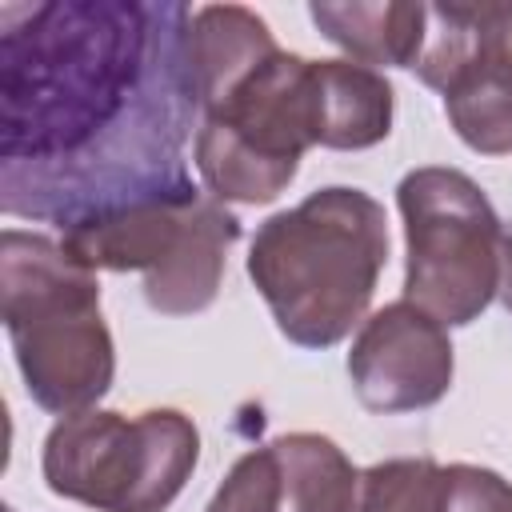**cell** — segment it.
Segmentation results:
<instances>
[{
  "label": "cell",
  "instance_id": "8",
  "mask_svg": "<svg viewBox=\"0 0 512 512\" xmlns=\"http://www.w3.org/2000/svg\"><path fill=\"white\" fill-rule=\"evenodd\" d=\"M452 372L456 356L448 328L408 300H392L372 312L348 348L352 392L380 416L440 404L452 388Z\"/></svg>",
  "mask_w": 512,
  "mask_h": 512
},
{
  "label": "cell",
  "instance_id": "1",
  "mask_svg": "<svg viewBox=\"0 0 512 512\" xmlns=\"http://www.w3.org/2000/svg\"><path fill=\"white\" fill-rule=\"evenodd\" d=\"M180 0L0 4V208L60 232L192 196L200 116Z\"/></svg>",
  "mask_w": 512,
  "mask_h": 512
},
{
  "label": "cell",
  "instance_id": "16",
  "mask_svg": "<svg viewBox=\"0 0 512 512\" xmlns=\"http://www.w3.org/2000/svg\"><path fill=\"white\" fill-rule=\"evenodd\" d=\"M204 512H280V460L272 444L244 452Z\"/></svg>",
  "mask_w": 512,
  "mask_h": 512
},
{
  "label": "cell",
  "instance_id": "18",
  "mask_svg": "<svg viewBox=\"0 0 512 512\" xmlns=\"http://www.w3.org/2000/svg\"><path fill=\"white\" fill-rule=\"evenodd\" d=\"M8 512H12V508H8Z\"/></svg>",
  "mask_w": 512,
  "mask_h": 512
},
{
  "label": "cell",
  "instance_id": "6",
  "mask_svg": "<svg viewBox=\"0 0 512 512\" xmlns=\"http://www.w3.org/2000/svg\"><path fill=\"white\" fill-rule=\"evenodd\" d=\"M308 148H316L312 60L280 48L200 112L192 160L216 200L272 204Z\"/></svg>",
  "mask_w": 512,
  "mask_h": 512
},
{
  "label": "cell",
  "instance_id": "2",
  "mask_svg": "<svg viewBox=\"0 0 512 512\" xmlns=\"http://www.w3.org/2000/svg\"><path fill=\"white\" fill-rule=\"evenodd\" d=\"M384 264V204L364 188L328 184L296 208L268 216L252 236L244 268L280 336L320 352L368 320Z\"/></svg>",
  "mask_w": 512,
  "mask_h": 512
},
{
  "label": "cell",
  "instance_id": "5",
  "mask_svg": "<svg viewBox=\"0 0 512 512\" xmlns=\"http://www.w3.org/2000/svg\"><path fill=\"white\" fill-rule=\"evenodd\" d=\"M200 460V432L180 408L136 416L88 408L60 416L44 436L48 492L96 512H164Z\"/></svg>",
  "mask_w": 512,
  "mask_h": 512
},
{
  "label": "cell",
  "instance_id": "4",
  "mask_svg": "<svg viewBox=\"0 0 512 512\" xmlns=\"http://www.w3.org/2000/svg\"><path fill=\"white\" fill-rule=\"evenodd\" d=\"M396 204L404 216V300L440 320L464 328L500 296L512 232L500 224L484 188L460 168H412Z\"/></svg>",
  "mask_w": 512,
  "mask_h": 512
},
{
  "label": "cell",
  "instance_id": "11",
  "mask_svg": "<svg viewBox=\"0 0 512 512\" xmlns=\"http://www.w3.org/2000/svg\"><path fill=\"white\" fill-rule=\"evenodd\" d=\"M276 48L268 24L244 4H200L188 28V64L196 80L200 112L212 108L232 84H240Z\"/></svg>",
  "mask_w": 512,
  "mask_h": 512
},
{
  "label": "cell",
  "instance_id": "7",
  "mask_svg": "<svg viewBox=\"0 0 512 512\" xmlns=\"http://www.w3.org/2000/svg\"><path fill=\"white\" fill-rule=\"evenodd\" d=\"M240 240V216L212 192L136 204L76 224L60 244L92 272H140L144 300L160 316L204 312L224 280L228 252Z\"/></svg>",
  "mask_w": 512,
  "mask_h": 512
},
{
  "label": "cell",
  "instance_id": "9",
  "mask_svg": "<svg viewBox=\"0 0 512 512\" xmlns=\"http://www.w3.org/2000/svg\"><path fill=\"white\" fill-rule=\"evenodd\" d=\"M316 80V148L360 152L392 132L396 92L384 72L356 60H312Z\"/></svg>",
  "mask_w": 512,
  "mask_h": 512
},
{
  "label": "cell",
  "instance_id": "3",
  "mask_svg": "<svg viewBox=\"0 0 512 512\" xmlns=\"http://www.w3.org/2000/svg\"><path fill=\"white\" fill-rule=\"evenodd\" d=\"M0 316L20 380L44 412H88L112 388L116 348L100 316V280L60 240L0 232Z\"/></svg>",
  "mask_w": 512,
  "mask_h": 512
},
{
  "label": "cell",
  "instance_id": "15",
  "mask_svg": "<svg viewBox=\"0 0 512 512\" xmlns=\"http://www.w3.org/2000/svg\"><path fill=\"white\" fill-rule=\"evenodd\" d=\"M352 512H444V468L432 456H396L360 472Z\"/></svg>",
  "mask_w": 512,
  "mask_h": 512
},
{
  "label": "cell",
  "instance_id": "14",
  "mask_svg": "<svg viewBox=\"0 0 512 512\" xmlns=\"http://www.w3.org/2000/svg\"><path fill=\"white\" fill-rule=\"evenodd\" d=\"M452 132L480 156L512 152V72L492 64H460L444 88Z\"/></svg>",
  "mask_w": 512,
  "mask_h": 512
},
{
  "label": "cell",
  "instance_id": "13",
  "mask_svg": "<svg viewBox=\"0 0 512 512\" xmlns=\"http://www.w3.org/2000/svg\"><path fill=\"white\" fill-rule=\"evenodd\" d=\"M280 460V512H352L360 472L332 436L288 432L272 440Z\"/></svg>",
  "mask_w": 512,
  "mask_h": 512
},
{
  "label": "cell",
  "instance_id": "12",
  "mask_svg": "<svg viewBox=\"0 0 512 512\" xmlns=\"http://www.w3.org/2000/svg\"><path fill=\"white\" fill-rule=\"evenodd\" d=\"M460 64L512 72V4H428V40L412 72L440 92Z\"/></svg>",
  "mask_w": 512,
  "mask_h": 512
},
{
  "label": "cell",
  "instance_id": "17",
  "mask_svg": "<svg viewBox=\"0 0 512 512\" xmlns=\"http://www.w3.org/2000/svg\"><path fill=\"white\" fill-rule=\"evenodd\" d=\"M444 512H512V484L480 464H448Z\"/></svg>",
  "mask_w": 512,
  "mask_h": 512
},
{
  "label": "cell",
  "instance_id": "10",
  "mask_svg": "<svg viewBox=\"0 0 512 512\" xmlns=\"http://www.w3.org/2000/svg\"><path fill=\"white\" fill-rule=\"evenodd\" d=\"M312 24L324 40L348 52V60L368 68H416L428 40V4L376 0V4H308Z\"/></svg>",
  "mask_w": 512,
  "mask_h": 512
}]
</instances>
